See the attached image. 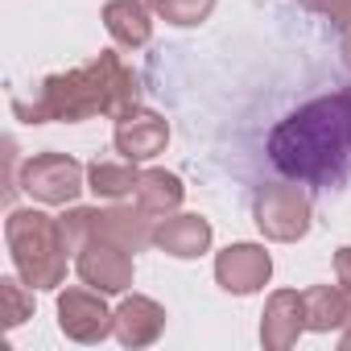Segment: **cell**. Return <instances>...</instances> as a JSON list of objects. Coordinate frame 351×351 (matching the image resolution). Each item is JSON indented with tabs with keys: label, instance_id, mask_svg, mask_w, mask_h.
Wrapping results in <instances>:
<instances>
[{
	"label": "cell",
	"instance_id": "cell-7",
	"mask_svg": "<svg viewBox=\"0 0 351 351\" xmlns=\"http://www.w3.org/2000/svg\"><path fill=\"white\" fill-rule=\"evenodd\" d=\"M58 326L75 343H99L116 330V314L104 306L99 289H66L58 293Z\"/></svg>",
	"mask_w": 351,
	"mask_h": 351
},
{
	"label": "cell",
	"instance_id": "cell-12",
	"mask_svg": "<svg viewBox=\"0 0 351 351\" xmlns=\"http://www.w3.org/2000/svg\"><path fill=\"white\" fill-rule=\"evenodd\" d=\"M153 244L178 261H191V256H203L211 248V223L203 215H169L153 228Z\"/></svg>",
	"mask_w": 351,
	"mask_h": 351
},
{
	"label": "cell",
	"instance_id": "cell-2",
	"mask_svg": "<svg viewBox=\"0 0 351 351\" xmlns=\"http://www.w3.org/2000/svg\"><path fill=\"white\" fill-rule=\"evenodd\" d=\"M136 75L120 62V54H99L87 66H75L66 75H50L34 104L13 99V112L29 124H50V120H87V116H124L136 108Z\"/></svg>",
	"mask_w": 351,
	"mask_h": 351
},
{
	"label": "cell",
	"instance_id": "cell-3",
	"mask_svg": "<svg viewBox=\"0 0 351 351\" xmlns=\"http://www.w3.org/2000/svg\"><path fill=\"white\" fill-rule=\"evenodd\" d=\"M5 240H9L13 265L25 277V285L58 289L66 281V252H71V244H66L58 219H50L46 211H9Z\"/></svg>",
	"mask_w": 351,
	"mask_h": 351
},
{
	"label": "cell",
	"instance_id": "cell-1",
	"mask_svg": "<svg viewBox=\"0 0 351 351\" xmlns=\"http://www.w3.org/2000/svg\"><path fill=\"white\" fill-rule=\"evenodd\" d=\"M273 165L293 182L335 186L351 173V91L318 95L269 136Z\"/></svg>",
	"mask_w": 351,
	"mask_h": 351
},
{
	"label": "cell",
	"instance_id": "cell-22",
	"mask_svg": "<svg viewBox=\"0 0 351 351\" xmlns=\"http://www.w3.org/2000/svg\"><path fill=\"white\" fill-rule=\"evenodd\" d=\"M343 62H347V71H351V29H347V38H343Z\"/></svg>",
	"mask_w": 351,
	"mask_h": 351
},
{
	"label": "cell",
	"instance_id": "cell-19",
	"mask_svg": "<svg viewBox=\"0 0 351 351\" xmlns=\"http://www.w3.org/2000/svg\"><path fill=\"white\" fill-rule=\"evenodd\" d=\"M0 302H5V314H0V318H5L9 330L21 326L34 314V293H25L17 277H0Z\"/></svg>",
	"mask_w": 351,
	"mask_h": 351
},
{
	"label": "cell",
	"instance_id": "cell-4",
	"mask_svg": "<svg viewBox=\"0 0 351 351\" xmlns=\"http://www.w3.org/2000/svg\"><path fill=\"white\" fill-rule=\"evenodd\" d=\"M62 236H66V244H71V252H79L87 240H95V236H104V240H116L120 248H128V252H141V248H149L153 244V228H149V215L136 207H108V211H99V207H75V211H66L62 219Z\"/></svg>",
	"mask_w": 351,
	"mask_h": 351
},
{
	"label": "cell",
	"instance_id": "cell-14",
	"mask_svg": "<svg viewBox=\"0 0 351 351\" xmlns=\"http://www.w3.org/2000/svg\"><path fill=\"white\" fill-rule=\"evenodd\" d=\"M104 25L128 50H136V46H145L153 38L149 5H141V0H108V5H104Z\"/></svg>",
	"mask_w": 351,
	"mask_h": 351
},
{
	"label": "cell",
	"instance_id": "cell-5",
	"mask_svg": "<svg viewBox=\"0 0 351 351\" xmlns=\"http://www.w3.org/2000/svg\"><path fill=\"white\" fill-rule=\"evenodd\" d=\"M252 215H256V228L269 240H281V244L302 240L310 232V199L298 186H265L256 195Z\"/></svg>",
	"mask_w": 351,
	"mask_h": 351
},
{
	"label": "cell",
	"instance_id": "cell-11",
	"mask_svg": "<svg viewBox=\"0 0 351 351\" xmlns=\"http://www.w3.org/2000/svg\"><path fill=\"white\" fill-rule=\"evenodd\" d=\"M302 330H306V298L293 289L273 293L265 306V318H261V343L269 351H285L298 343Z\"/></svg>",
	"mask_w": 351,
	"mask_h": 351
},
{
	"label": "cell",
	"instance_id": "cell-10",
	"mask_svg": "<svg viewBox=\"0 0 351 351\" xmlns=\"http://www.w3.org/2000/svg\"><path fill=\"white\" fill-rule=\"evenodd\" d=\"M112 141H116V153H124L128 161H149V157H157V153L165 149L169 124H165L157 112L132 108V112H124V116L116 120Z\"/></svg>",
	"mask_w": 351,
	"mask_h": 351
},
{
	"label": "cell",
	"instance_id": "cell-17",
	"mask_svg": "<svg viewBox=\"0 0 351 351\" xmlns=\"http://www.w3.org/2000/svg\"><path fill=\"white\" fill-rule=\"evenodd\" d=\"M136 178L141 173L132 169V161H95L87 169V191H95L99 199H124L136 191Z\"/></svg>",
	"mask_w": 351,
	"mask_h": 351
},
{
	"label": "cell",
	"instance_id": "cell-20",
	"mask_svg": "<svg viewBox=\"0 0 351 351\" xmlns=\"http://www.w3.org/2000/svg\"><path fill=\"white\" fill-rule=\"evenodd\" d=\"M306 5L322 17H330L339 29H351V0H306Z\"/></svg>",
	"mask_w": 351,
	"mask_h": 351
},
{
	"label": "cell",
	"instance_id": "cell-16",
	"mask_svg": "<svg viewBox=\"0 0 351 351\" xmlns=\"http://www.w3.org/2000/svg\"><path fill=\"white\" fill-rule=\"evenodd\" d=\"M306 298V330H335L351 326V293L335 285H314L302 293Z\"/></svg>",
	"mask_w": 351,
	"mask_h": 351
},
{
	"label": "cell",
	"instance_id": "cell-21",
	"mask_svg": "<svg viewBox=\"0 0 351 351\" xmlns=\"http://www.w3.org/2000/svg\"><path fill=\"white\" fill-rule=\"evenodd\" d=\"M335 273H339V285L351 293V244L339 248V256H335Z\"/></svg>",
	"mask_w": 351,
	"mask_h": 351
},
{
	"label": "cell",
	"instance_id": "cell-6",
	"mask_svg": "<svg viewBox=\"0 0 351 351\" xmlns=\"http://www.w3.org/2000/svg\"><path fill=\"white\" fill-rule=\"evenodd\" d=\"M21 186L38 203H50V207L75 203L79 191H83V165L75 157H66V153H38V157L25 161Z\"/></svg>",
	"mask_w": 351,
	"mask_h": 351
},
{
	"label": "cell",
	"instance_id": "cell-15",
	"mask_svg": "<svg viewBox=\"0 0 351 351\" xmlns=\"http://www.w3.org/2000/svg\"><path fill=\"white\" fill-rule=\"evenodd\" d=\"M136 207L145 215H173L182 207V195L186 186L178 182V173H165V169H145L136 178Z\"/></svg>",
	"mask_w": 351,
	"mask_h": 351
},
{
	"label": "cell",
	"instance_id": "cell-13",
	"mask_svg": "<svg viewBox=\"0 0 351 351\" xmlns=\"http://www.w3.org/2000/svg\"><path fill=\"white\" fill-rule=\"evenodd\" d=\"M165 330V310L153 302V298H124L120 310H116V339L124 347H149L157 343V335Z\"/></svg>",
	"mask_w": 351,
	"mask_h": 351
},
{
	"label": "cell",
	"instance_id": "cell-8",
	"mask_svg": "<svg viewBox=\"0 0 351 351\" xmlns=\"http://www.w3.org/2000/svg\"><path fill=\"white\" fill-rule=\"evenodd\" d=\"M75 269L99 293H124L132 285V256H128V248H120L116 240H104V236H95V240H87L79 248Z\"/></svg>",
	"mask_w": 351,
	"mask_h": 351
},
{
	"label": "cell",
	"instance_id": "cell-18",
	"mask_svg": "<svg viewBox=\"0 0 351 351\" xmlns=\"http://www.w3.org/2000/svg\"><path fill=\"white\" fill-rule=\"evenodd\" d=\"M145 5H149L157 17H165L169 25H199V21L211 17L215 0H145Z\"/></svg>",
	"mask_w": 351,
	"mask_h": 351
},
{
	"label": "cell",
	"instance_id": "cell-9",
	"mask_svg": "<svg viewBox=\"0 0 351 351\" xmlns=\"http://www.w3.org/2000/svg\"><path fill=\"white\" fill-rule=\"evenodd\" d=\"M273 277V261L256 244H232L215 256V281L228 293H256Z\"/></svg>",
	"mask_w": 351,
	"mask_h": 351
},
{
	"label": "cell",
	"instance_id": "cell-23",
	"mask_svg": "<svg viewBox=\"0 0 351 351\" xmlns=\"http://www.w3.org/2000/svg\"><path fill=\"white\" fill-rule=\"evenodd\" d=\"M343 347H351V330H347V335H343Z\"/></svg>",
	"mask_w": 351,
	"mask_h": 351
}]
</instances>
